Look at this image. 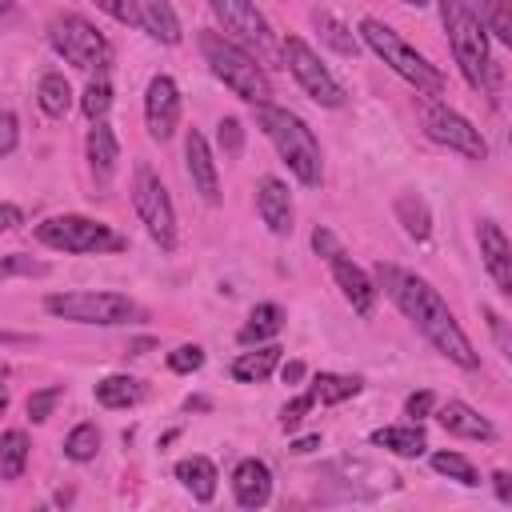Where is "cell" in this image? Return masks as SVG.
<instances>
[{"instance_id": "cell-5", "label": "cell", "mask_w": 512, "mask_h": 512, "mask_svg": "<svg viewBox=\"0 0 512 512\" xmlns=\"http://www.w3.org/2000/svg\"><path fill=\"white\" fill-rule=\"evenodd\" d=\"M360 36H364V44L400 76V80H408L416 92H428V96H440L444 92V76H440V68L436 64H428L396 28H388L384 20H376V16H364L360 20Z\"/></svg>"}, {"instance_id": "cell-38", "label": "cell", "mask_w": 512, "mask_h": 512, "mask_svg": "<svg viewBox=\"0 0 512 512\" xmlns=\"http://www.w3.org/2000/svg\"><path fill=\"white\" fill-rule=\"evenodd\" d=\"M216 140H220L224 156H240V148H244V128H240V120H236V116H224V120L216 124Z\"/></svg>"}, {"instance_id": "cell-19", "label": "cell", "mask_w": 512, "mask_h": 512, "mask_svg": "<svg viewBox=\"0 0 512 512\" xmlns=\"http://www.w3.org/2000/svg\"><path fill=\"white\" fill-rule=\"evenodd\" d=\"M436 420H440L444 432H452V436H460V440H492V436H496V428H492L472 404H464V400L440 404V408H436Z\"/></svg>"}, {"instance_id": "cell-11", "label": "cell", "mask_w": 512, "mask_h": 512, "mask_svg": "<svg viewBox=\"0 0 512 512\" xmlns=\"http://www.w3.org/2000/svg\"><path fill=\"white\" fill-rule=\"evenodd\" d=\"M284 64H288V72L296 76V84L304 88L308 100H316L320 108H340V104H344L340 80L320 64V56H316L300 36H288V40H284Z\"/></svg>"}, {"instance_id": "cell-53", "label": "cell", "mask_w": 512, "mask_h": 512, "mask_svg": "<svg viewBox=\"0 0 512 512\" xmlns=\"http://www.w3.org/2000/svg\"><path fill=\"white\" fill-rule=\"evenodd\" d=\"M404 4H412V8H424V4H428V0H404Z\"/></svg>"}, {"instance_id": "cell-43", "label": "cell", "mask_w": 512, "mask_h": 512, "mask_svg": "<svg viewBox=\"0 0 512 512\" xmlns=\"http://www.w3.org/2000/svg\"><path fill=\"white\" fill-rule=\"evenodd\" d=\"M432 408H436V396H432V392H412V396L404 400V412H408V416H416V420H420V416H428Z\"/></svg>"}, {"instance_id": "cell-50", "label": "cell", "mask_w": 512, "mask_h": 512, "mask_svg": "<svg viewBox=\"0 0 512 512\" xmlns=\"http://www.w3.org/2000/svg\"><path fill=\"white\" fill-rule=\"evenodd\" d=\"M148 348H152V340H136L128 352H132V356H140V352H148Z\"/></svg>"}, {"instance_id": "cell-30", "label": "cell", "mask_w": 512, "mask_h": 512, "mask_svg": "<svg viewBox=\"0 0 512 512\" xmlns=\"http://www.w3.org/2000/svg\"><path fill=\"white\" fill-rule=\"evenodd\" d=\"M312 24H316V32H320V40L332 48V52H340V56H356V48H360V40L348 32V24L344 20H336L332 12H324V8H316L312 12Z\"/></svg>"}, {"instance_id": "cell-41", "label": "cell", "mask_w": 512, "mask_h": 512, "mask_svg": "<svg viewBox=\"0 0 512 512\" xmlns=\"http://www.w3.org/2000/svg\"><path fill=\"white\" fill-rule=\"evenodd\" d=\"M312 404H316V400H312V392H304V396H292V400L280 408V424L292 432V428H296V424H300V420L312 412Z\"/></svg>"}, {"instance_id": "cell-22", "label": "cell", "mask_w": 512, "mask_h": 512, "mask_svg": "<svg viewBox=\"0 0 512 512\" xmlns=\"http://www.w3.org/2000/svg\"><path fill=\"white\" fill-rule=\"evenodd\" d=\"M140 28L160 44H180V20L168 0H140Z\"/></svg>"}, {"instance_id": "cell-52", "label": "cell", "mask_w": 512, "mask_h": 512, "mask_svg": "<svg viewBox=\"0 0 512 512\" xmlns=\"http://www.w3.org/2000/svg\"><path fill=\"white\" fill-rule=\"evenodd\" d=\"M0 12H12V0H0Z\"/></svg>"}, {"instance_id": "cell-47", "label": "cell", "mask_w": 512, "mask_h": 512, "mask_svg": "<svg viewBox=\"0 0 512 512\" xmlns=\"http://www.w3.org/2000/svg\"><path fill=\"white\" fill-rule=\"evenodd\" d=\"M488 324H492V332H496V340H500V348L508 352V336H504V316H500V312H488Z\"/></svg>"}, {"instance_id": "cell-3", "label": "cell", "mask_w": 512, "mask_h": 512, "mask_svg": "<svg viewBox=\"0 0 512 512\" xmlns=\"http://www.w3.org/2000/svg\"><path fill=\"white\" fill-rule=\"evenodd\" d=\"M440 20L452 44V56L468 80V88L476 92H496V64L488 56V36L484 24L476 20V12L468 8V0H440Z\"/></svg>"}, {"instance_id": "cell-33", "label": "cell", "mask_w": 512, "mask_h": 512, "mask_svg": "<svg viewBox=\"0 0 512 512\" xmlns=\"http://www.w3.org/2000/svg\"><path fill=\"white\" fill-rule=\"evenodd\" d=\"M96 448H100V428H96V424H76V428L64 436V456L76 460V464L92 460Z\"/></svg>"}, {"instance_id": "cell-1", "label": "cell", "mask_w": 512, "mask_h": 512, "mask_svg": "<svg viewBox=\"0 0 512 512\" xmlns=\"http://www.w3.org/2000/svg\"><path fill=\"white\" fill-rule=\"evenodd\" d=\"M376 284L384 288V296L416 324V332L440 352V356H448L452 364H460V368H480V352L472 348V340L464 336V328L456 324V316H452V308L444 304V296L424 280V276H416V272H404V268H396V264H376Z\"/></svg>"}, {"instance_id": "cell-21", "label": "cell", "mask_w": 512, "mask_h": 512, "mask_svg": "<svg viewBox=\"0 0 512 512\" xmlns=\"http://www.w3.org/2000/svg\"><path fill=\"white\" fill-rule=\"evenodd\" d=\"M176 480L192 492V500H200V504H208L212 496H216V464L208 460V456H184L180 464H176Z\"/></svg>"}, {"instance_id": "cell-34", "label": "cell", "mask_w": 512, "mask_h": 512, "mask_svg": "<svg viewBox=\"0 0 512 512\" xmlns=\"http://www.w3.org/2000/svg\"><path fill=\"white\" fill-rule=\"evenodd\" d=\"M432 468H436L440 476H448V480L464 484V488H476V484H480V476H476L472 460H468V456H460V452H436V456H432Z\"/></svg>"}, {"instance_id": "cell-16", "label": "cell", "mask_w": 512, "mask_h": 512, "mask_svg": "<svg viewBox=\"0 0 512 512\" xmlns=\"http://www.w3.org/2000/svg\"><path fill=\"white\" fill-rule=\"evenodd\" d=\"M184 160H188V176H192L196 192L204 196V204H220V176H216V160H212L208 140H204L196 128L184 136Z\"/></svg>"}, {"instance_id": "cell-35", "label": "cell", "mask_w": 512, "mask_h": 512, "mask_svg": "<svg viewBox=\"0 0 512 512\" xmlns=\"http://www.w3.org/2000/svg\"><path fill=\"white\" fill-rule=\"evenodd\" d=\"M80 108H84V116H88L92 124H96V120H104V116H108V108H112V84H108L104 76H96V80L84 88Z\"/></svg>"}, {"instance_id": "cell-28", "label": "cell", "mask_w": 512, "mask_h": 512, "mask_svg": "<svg viewBox=\"0 0 512 512\" xmlns=\"http://www.w3.org/2000/svg\"><path fill=\"white\" fill-rule=\"evenodd\" d=\"M96 400L104 408H132V404L144 400V384L136 376H104L96 384Z\"/></svg>"}, {"instance_id": "cell-36", "label": "cell", "mask_w": 512, "mask_h": 512, "mask_svg": "<svg viewBox=\"0 0 512 512\" xmlns=\"http://www.w3.org/2000/svg\"><path fill=\"white\" fill-rule=\"evenodd\" d=\"M8 276H48V264L12 252V256H0V280H8Z\"/></svg>"}, {"instance_id": "cell-20", "label": "cell", "mask_w": 512, "mask_h": 512, "mask_svg": "<svg viewBox=\"0 0 512 512\" xmlns=\"http://www.w3.org/2000/svg\"><path fill=\"white\" fill-rule=\"evenodd\" d=\"M84 152H88V168H92V176H96L100 184H104V180H112L116 160H120V144H116V132H112L104 120H96V124L88 128Z\"/></svg>"}, {"instance_id": "cell-9", "label": "cell", "mask_w": 512, "mask_h": 512, "mask_svg": "<svg viewBox=\"0 0 512 512\" xmlns=\"http://www.w3.org/2000/svg\"><path fill=\"white\" fill-rule=\"evenodd\" d=\"M132 204H136V216L144 220L148 236H152L160 248H176V208H172L168 188L160 184V176H156L148 164H136V176H132Z\"/></svg>"}, {"instance_id": "cell-14", "label": "cell", "mask_w": 512, "mask_h": 512, "mask_svg": "<svg viewBox=\"0 0 512 512\" xmlns=\"http://www.w3.org/2000/svg\"><path fill=\"white\" fill-rule=\"evenodd\" d=\"M328 264H332V276H336V284H340V292H344V300L352 304V312H360V316H372V308H376V284L368 280V272L360 268V264H352V256L344 252V248H336L332 256H324Z\"/></svg>"}, {"instance_id": "cell-49", "label": "cell", "mask_w": 512, "mask_h": 512, "mask_svg": "<svg viewBox=\"0 0 512 512\" xmlns=\"http://www.w3.org/2000/svg\"><path fill=\"white\" fill-rule=\"evenodd\" d=\"M312 448H320V436H304V440H296V444H292V452H296V456H304V452H312Z\"/></svg>"}, {"instance_id": "cell-10", "label": "cell", "mask_w": 512, "mask_h": 512, "mask_svg": "<svg viewBox=\"0 0 512 512\" xmlns=\"http://www.w3.org/2000/svg\"><path fill=\"white\" fill-rule=\"evenodd\" d=\"M420 120H424V136L444 144L448 152H460L468 160H488V144H484L480 128H472L456 108H448L440 100H428L420 108Z\"/></svg>"}, {"instance_id": "cell-32", "label": "cell", "mask_w": 512, "mask_h": 512, "mask_svg": "<svg viewBox=\"0 0 512 512\" xmlns=\"http://www.w3.org/2000/svg\"><path fill=\"white\" fill-rule=\"evenodd\" d=\"M480 4V24L492 32L500 44H512V0H476Z\"/></svg>"}, {"instance_id": "cell-31", "label": "cell", "mask_w": 512, "mask_h": 512, "mask_svg": "<svg viewBox=\"0 0 512 512\" xmlns=\"http://www.w3.org/2000/svg\"><path fill=\"white\" fill-rule=\"evenodd\" d=\"M308 392H312V400H320V404H340V400H348V396L360 392V380H356V376H336V372H316Z\"/></svg>"}, {"instance_id": "cell-37", "label": "cell", "mask_w": 512, "mask_h": 512, "mask_svg": "<svg viewBox=\"0 0 512 512\" xmlns=\"http://www.w3.org/2000/svg\"><path fill=\"white\" fill-rule=\"evenodd\" d=\"M60 396H64V388H60V384H48V388H40V392H32V396H28V416H32L36 424H40V420H48Z\"/></svg>"}, {"instance_id": "cell-44", "label": "cell", "mask_w": 512, "mask_h": 512, "mask_svg": "<svg viewBox=\"0 0 512 512\" xmlns=\"http://www.w3.org/2000/svg\"><path fill=\"white\" fill-rule=\"evenodd\" d=\"M24 224V212L16 208V204H4L0 200V232H12V228H20Z\"/></svg>"}, {"instance_id": "cell-39", "label": "cell", "mask_w": 512, "mask_h": 512, "mask_svg": "<svg viewBox=\"0 0 512 512\" xmlns=\"http://www.w3.org/2000/svg\"><path fill=\"white\" fill-rule=\"evenodd\" d=\"M96 8L128 28H140V0H96Z\"/></svg>"}, {"instance_id": "cell-18", "label": "cell", "mask_w": 512, "mask_h": 512, "mask_svg": "<svg viewBox=\"0 0 512 512\" xmlns=\"http://www.w3.org/2000/svg\"><path fill=\"white\" fill-rule=\"evenodd\" d=\"M232 496H236L240 508H264L268 496H272V472H268V464L256 460V456L240 460L236 472H232Z\"/></svg>"}, {"instance_id": "cell-8", "label": "cell", "mask_w": 512, "mask_h": 512, "mask_svg": "<svg viewBox=\"0 0 512 512\" xmlns=\"http://www.w3.org/2000/svg\"><path fill=\"white\" fill-rule=\"evenodd\" d=\"M36 240L56 252H120L124 236H116L108 224L92 216H48L36 224Z\"/></svg>"}, {"instance_id": "cell-40", "label": "cell", "mask_w": 512, "mask_h": 512, "mask_svg": "<svg viewBox=\"0 0 512 512\" xmlns=\"http://www.w3.org/2000/svg\"><path fill=\"white\" fill-rule=\"evenodd\" d=\"M200 364H204V348L200 344H180V348L168 352V368L172 372H196Z\"/></svg>"}, {"instance_id": "cell-15", "label": "cell", "mask_w": 512, "mask_h": 512, "mask_svg": "<svg viewBox=\"0 0 512 512\" xmlns=\"http://www.w3.org/2000/svg\"><path fill=\"white\" fill-rule=\"evenodd\" d=\"M476 240H480V256H484L488 276L496 280V288L504 296H512V244H508V236L500 232L496 220H480Z\"/></svg>"}, {"instance_id": "cell-46", "label": "cell", "mask_w": 512, "mask_h": 512, "mask_svg": "<svg viewBox=\"0 0 512 512\" xmlns=\"http://www.w3.org/2000/svg\"><path fill=\"white\" fill-rule=\"evenodd\" d=\"M492 488H496V496H500L504 504H512V476H508V472H496V476H492Z\"/></svg>"}, {"instance_id": "cell-24", "label": "cell", "mask_w": 512, "mask_h": 512, "mask_svg": "<svg viewBox=\"0 0 512 512\" xmlns=\"http://www.w3.org/2000/svg\"><path fill=\"white\" fill-rule=\"evenodd\" d=\"M396 220L404 224V232L412 236V240H428L432 236V212H428V204H424V196H416V192H400L396 196Z\"/></svg>"}, {"instance_id": "cell-17", "label": "cell", "mask_w": 512, "mask_h": 512, "mask_svg": "<svg viewBox=\"0 0 512 512\" xmlns=\"http://www.w3.org/2000/svg\"><path fill=\"white\" fill-rule=\"evenodd\" d=\"M256 212L260 220L268 224L272 236H288L292 232V196L284 188V180L276 176H264L260 188H256Z\"/></svg>"}, {"instance_id": "cell-45", "label": "cell", "mask_w": 512, "mask_h": 512, "mask_svg": "<svg viewBox=\"0 0 512 512\" xmlns=\"http://www.w3.org/2000/svg\"><path fill=\"white\" fill-rule=\"evenodd\" d=\"M312 248H316L320 256H332L340 244H336V236H332L328 228H316V232H312Z\"/></svg>"}, {"instance_id": "cell-13", "label": "cell", "mask_w": 512, "mask_h": 512, "mask_svg": "<svg viewBox=\"0 0 512 512\" xmlns=\"http://www.w3.org/2000/svg\"><path fill=\"white\" fill-rule=\"evenodd\" d=\"M144 124L152 140H172L180 124V88L172 76H152L144 92Z\"/></svg>"}, {"instance_id": "cell-48", "label": "cell", "mask_w": 512, "mask_h": 512, "mask_svg": "<svg viewBox=\"0 0 512 512\" xmlns=\"http://www.w3.org/2000/svg\"><path fill=\"white\" fill-rule=\"evenodd\" d=\"M280 376H284V384H296V380L304 376V364H300V360H288V364L280 368Z\"/></svg>"}, {"instance_id": "cell-4", "label": "cell", "mask_w": 512, "mask_h": 512, "mask_svg": "<svg viewBox=\"0 0 512 512\" xmlns=\"http://www.w3.org/2000/svg\"><path fill=\"white\" fill-rule=\"evenodd\" d=\"M200 52L212 68V76L232 92L240 96L244 104H268L272 96V84H268V72L256 64V56L248 48H240L232 36L224 32H200Z\"/></svg>"}, {"instance_id": "cell-42", "label": "cell", "mask_w": 512, "mask_h": 512, "mask_svg": "<svg viewBox=\"0 0 512 512\" xmlns=\"http://www.w3.org/2000/svg\"><path fill=\"white\" fill-rule=\"evenodd\" d=\"M16 140H20V124L12 112H0V160L16 152Z\"/></svg>"}, {"instance_id": "cell-12", "label": "cell", "mask_w": 512, "mask_h": 512, "mask_svg": "<svg viewBox=\"0 0 512 512\" xmlns=\"http://www.w3.org/2000/svg\"><path fill=\"white\" fill-rule=\"evenodd\" d=\"M208 8H212V16L224 24V32H228L232 40L252 44L260 56H268V52H272L268 20L260 16V8H256L252 0H208Z\"/></svg>"}, {"instance_id": "cell-29", "label": "cell", "mask_w": 512, "mask_h": 512, "mask_svg": "<svg viewBox=\"0 0 512 512\" xmlns=\"http://www.w3.org/2000/svg\"><path fill=\"white\" fill-rule=\"evenodd\" d=\"M28 452H32L28 436H24L20 428H8V432L0 436V476H4V480H20L24 468H28Z\"/></svg>"}, {"instance_id": "cell-26", "label": "cell", "mask_w": 512, "mask_h": 512, "mask_svg": "<svg viewBox=\"0 0 512 512\" xmlns=\"http://www.w3.org/2000/svg\"><path fill=\"white\" fill-rule=\"evenodd\" d=\"M36 104H40V112L52 116V120L72 108V88H68L64 72H44V76H40V84H36Z\"/></svg>"}, {"instance_id": "cell-25", "label": "cell", "mask_w": 512, "mask_h": 512, "mask_svg": "<svg viewBox=\"0 0 512 512\" xmlns=\"http://www.w3.org/2000/svg\"><path fill=\"white\" fill-rule=\"evenodd\" d=\"M276 364H280V348H276V344H256V352H240V356L232 360V380L256 384V380H264Z\"/></svg>"}, {"instance_id": "cell-2", "label": "cell", "mask_w": 512, "mask_h": 512, "mask_svg": "<svg viewBox=\"0 0 512 512\" xmlns=\"http://www.w3.org/2000/svg\"><path fill=\"white\" fill-rule=\"evenodd\" d=\"M256 120L264 128V136L276 144L280 160L292 168V176L308 188H316L324 180V156H320V140L316 132L288 108H276L272 100L268 104H256Z\"/></svg>"}, {"instance_id": "cell-51", "label": "cell", "mask_w": 512, "mask_h": 512, "mask_svg": "<svg viewBox=\"0 0 512 512\" xmlns=\"http://www.w3.org/2000/svg\"><path fill=\"white\" fill-rule=\"evenodd\" d=\"M8 408V388H0V412Z\"/></svg>"}, {"instance_id": "cell-7", "label": "cell", "mask_w": 512, "mask_h": 512, "mask_svg": "<svg viewBox=\"0 0 512 512\" xmlns=\"http://www.w3.org/2000/svg\"><path fill=\"white\" fill-rule=\"evenodd\" d=\"M44 312L48 316H60V320H72V324H128L136 320V304L124 296V292H52L44 300Z\"/></svg>"}, {"instance_id": "cell-23", "label": "cell", "mask_w": 512, "mask_h": 512, "mask_svg": "<svg viewBox=\"0 0 512 512\" xmlns=\"http://www.w3.org/2000/svg\"><path fill=\"white\" fill-rule=\"evenodd\" d=\"M372 444L376 448H388L396 456H420L428 448V436L420 424H388V428H376L372 432Z\"/></svg>"}, {"instance_id": "cell-6", "label": "cell", "mask_w": 512, "mask_h": 512, "mask_svg": "<svg viewBox=\"0 0 512 512\" xmlns=\"http://www.w3.org/2000/svg\"><path fill=\"white\" fill-rule=\"evenodd\" d=\"M48 44L56 48V56H64L72 68H84V72L104 68V64L112 60V44L104 40V32H100L92 20L76 16V12L52 16V24H48Z\"/></svg>"}, {"instance_id": "cell-27", "label": "cell", "mask_w": 512, "mask_h": 512, "mask_svg": "<svg viewBox=\"0 0 512 512\" xmlns=\"http://www.w3.org/2000/svg\"><path fill=\"white\" fill-rule=\"evenodd\" d=\"M280 328H284V308L280 304H256L252 316H248V324L240 328V344H264Z\"/></svg>"}]
</instances>
